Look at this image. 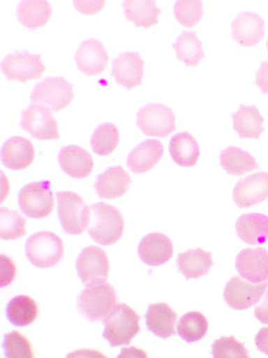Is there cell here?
Segmentation results:
<instances>
[{
	"instance_id": "obj_1",
	"label": "cell",
	"mask_w": 268,
	"mask_h": 358,
	"mask_svg": "<svg viewBox=\"0 0 268 358\" xmlns=\"http://www.w3.org/2000/svg\"><path fill=\"white\" fill-rule=\"evenodd\" d=\"M91 220L88 232L96 243L110 246L121 239L124 231V220L117 207L98 202L89 206Z\"/></svg>"
},
{
	"instance_id": "obj_2",
	"label": "cell",
	"mask_w": 268,
	"mask_h": 358,
	"mask_svg": "<svg viewBox=\"0 0 268 358\" xmlns=\"http://www.w3.org/2000/svg\"><path fill=\"white\" fill-rule=\"evenodd\" d=\"M103 336L112 348L128 345L140 331V317L126 303H119L105 317Z\"/></svg>"
},
{
	"instance_id": "obj_3",
	"label": "cell",
	"mask_w": 268,
	"mask_h": 358,
	"mask_svg": "<svg viewBox=\"0 0 268 358\" xmlns=\"http://www.w3.org/2000/svg\"><path fill=\"white\" fill-rule=\"evenodd\" d=\"M117 306L115 289L105 282L88 286L77 299L80 313L91 322L105 320Z\"/></svg>"
},
{
	"instance_id": "obj_4",
	"label": "cell",
	"mask_w": 268,
	"mask_h": 358,
	"mask_svg": "<svg viewBox=\"0 0 268 358\" xmlns=\"http://www.w3.org/2000/svg\"><path fill=\"white\" fill-rule=\"evenodd\" d=\"M25 255L34 267L48 268L58 265L64 256L62 239L49 231H42L27 240Z\"/></svg>"
},
{
	"instance_id": "obj_5",
	"label": "cell",
	"mask_w": 268,
	"mask_h": 358,
	"mask_svg": "<svg viewBox=\"0 0 268 358\" xmlns=\"http://www.w3.org/2000/svg\"><path fill=\"white\" fill-rule=\"evenodd\" d=\"M56 196L59 219L63 229L70 235L83 234L91 220L89 207L76 192H58Z\"/></svg>"
},
{
	"instance_id": "obj_6",
	"label": "cell",
	"mask_w": 268,
	"mask_h": 358,
	"mask_svg": "<svg viewBox=\"0 0 268 358\" xmlns=\"http://www.w3.org/2000/svg\"><path fill=\"white\" fill-rule=\"evenodd\" d=\"M18 203L27 217L43 219L50 215L55 207L50 182L39 181L25 185L18 195Z\"/></svg>"
},
{
	"instance_id": "obj_7",
	"label": "cell",
	"mask_w": 268,
	"mask_h": 358,
	"mask_svg": "<svg viewBox=\"0 0 268 358\" xmlns=\"http://www.w3.org/2000/svg\"><path fill=\"white\" fill-rule=\"evenodd\" d=\"M136 122L147 136L166 138L176 129V115L163 103H149L141 108Z\"/></svg>"
},
{
	"instance_id": "obj_8",
	"label": "cell",
	"mask_w": 268,
	"mask_h": 358,
	"mask_svg": "<svg viewBox=\"0 0 268 358\" xmlns=\"http://www.w3.org/2000/svg\"><path fill=\"white\" fill-rule=\"evenodd\" d=\"M30 99L34 103H44L54 112H59L69 107L74 99V89L64 78H47L35 86Z\"/></svg>"
},
{
	"instance_id": "obj_9",
	"label": "cell",
	"mask_w": 268,
	"mask_h": 358,
	"mask_svg": "<svg viewBox=\"0 0 268 358\" xmlns=\"http://www.w3.org/2000/svg\"><path fill=\"white\" fill-rule=\"evenodd\" d=\"M21 128L39 141L59 140L58 122L52 110L41 103H32L21 115Z\"/></svg>"
},
{
	"instance_id": "obj_10",
	"label": "cell",
	"mask_w": 268,
	"mask_h": 358,
	"mask_svg": "<svg viewBox=\"0 0 268 358\" xmlns=\"http://www.w3.org/2000/svg\"><path fill=\"white\" fill-rule=\"evenodd\" d=\"M76 268L82 282L86 286H91L107 281L110 274V260L102 248L89 246L80 254Z\"/></svg>"
},
{
	"instance_id": "obj_11",
	"label": "cell",
	"mask_w": 268,
	"mask_h": 358,
	"mask_svg": "<svg viewBox=\"0 0 268 358\" xmlns=\"http://www.w3.org/2000/svg\"><path fill=\"white\" fill-rule=\"evenodd\" d=\"M1 70L8 81L26 83L30 80L40 79L46 67L42 62L41 56L22 52L6 56L2 61Z\"/></svg>"
},
{
	"instance_id": "obj_12",
	"label": "cell",
	"mask_w": 268,
	"mask_h": 358,
	"mask_svg": "<svg viewBox=\"0 0 268 358\" xmlns=\"http://www.w3.org/2000/svg\"><path fill=\"white\" fill-rule=\"evenodd\" d=\"M267 287L268 282L253 285L244 282L239 277H234L225 286L223 298L234 310H246L260 301Z\"/></svg>"
},
{
	"instance_id": "obj_13",
	"label": "cell",
	"mask_w": 268,
	"mask_h": 358,
	"mask_svg": "<svg viewBox=\"0 0 268 358\" xmlns=\"http://www.w3.org/2000/svg\"><path fill=\"white\" fill-rule=\"evenodd\" d=\"M112 77L126 90H133L142 84L144 61L137 52H126L112 62Z\"/></svg>"
},
{
	"instance_id": "obj_14",
	"label": "cell",
	"mask_w": 268,
	"mask_h": 358,
	"mask_svg": "<svg viewBox=\"0 0 268 358\" xmlns=\"http://www.w3.org/2000/svg\"><path fill=\"white\" fill-rule=\"evenodd\" d=\"M232 197L239 208H249L268 199V173H258L241 179L234 186Z\"/></svg>"
},
{
	"instance_id": "obj_15",
	"label": "cell",
	"mask_w": 268,
	"mask_h": 358,
	"mask_svg": "<svg viewBox=\"0 0 268 358\" xmlns=\"http://www.w3.org/2000/svg\"><path fill=\"white\" fill-rule=\"evenodd\" d=\"M237 273L251 282L268 280V252L263 248L244 249L237 257Z\"/></svg>"
},
{
	"instance_id": "obj_16",
	"label": "cell",
	"mask_w": 268,
	"mask_h": 358,
	"mask_svg": "<svg viewBox=\"0 0 268 358\" xmlns=\"http://www.w3.org/2000/svg\"><path fill=\"white\" fill-rule=\"evenodd\" d=\"M174 247L172 241L161 233H151L141 239L138 246L140 260L150 267L164 265L172 258Z\"/></svg>"
},
{
	"instance_id": "obj_17",
	"label": "cell",
	"mask_w": 268,
	"mask_h": 358,
	"mask_svg": "<svg viewBox=\"0 0 268 358\" xmlns=\"http://www.w3.org/2000/svg\"><path fill=\"white\" fill-rule=\"evenodd\" d=\"M75 60L82 73L87 76H96L107 69L109 55L102 42L89 39L79 47Z\"/></svg>"
},
{
	"instance_id": "obj_18",
	"label": "cell",
	"mask_w": 268,
	"mask_h": 358,
	"mask_svg": "<svg viewBox=\"0 0 268 358\" xmlns=\"http://www.w3.org/2000/svg\"><path fill=\"white\" fill-rule=\"evenodd\" d=\"M265 20L255 13H243L232 23V38L243 47H253L265 36Z\"/></svg>"
},
{
	"instance_id": "obj_19",
	"label": "cell",
	"mask_w": 268,
	"mask_h": 358,
	"mask_svg": "<svg viewBox=\"0 0 268 358\" xmlns=\"http://www.w3.org/2000/svg\"><path fill=\"white\" fill-rule=\"evenodd\" d=\"M35 148L33 143L22 136H14L2 145V164L13 171H22L33 164Z\"/></svg>"
},
{
	"instance_id": "obj_20",
	"label": "cell",
	"mask_w": 268,
	"mask_h": 358,
	"mask_svg": "<svg viewBox=\"0 0 268 358\" xmlns=\"http://www.w3.org/2000/svg\"><path fill=\"white\" fill-rule=\"evenodd\" d=\"M59 164L66 174L73 178H88L94 169L91 154L77 145H67L60 150Z\"/></svg>"
},
{
	"instance_id": "obj_21",
	"label": "cell",
	"mask_w": 268,
	"mask_h": 358,
	"mask_svg": "<svg viewBox=\"0 0 268 358\" xmlns=\"http://www.w3.org/2000/svg\"><path fill=\"white\" fill-rule=\"evenodd\" d=\"M131 185L128 171L121 166H112L96 178L95 188L100 199H114L124 196Z\"/></svg>"
},
{
	"instance_id": "obj_22",
	"label": "cell",
	"mask_w": 268,
	"mask_h": 358,
	"mask_svg": "<svg viewBox=\"0 0 268 358\" xmlns=\"http://www.w3.org/2000/svg\"><path fill=\"white\" fill-rule=\"evenodd\" d=\"M164 155L161 141L147 140L137 145L128 157V169L135 174H142L151 171Z\"/></svg>"
},
{
	"instance_id": "obj_23",
	"label": "cell",
	"mask_w": 268,
	"mask_h": 358,
	"mask_svg": "<svg viewBox=\"0 0 268 358\" xmlns=\"http://www.w3.org/2000/svg\"><path fill=\"white\" fill-rule=\"evenodd\" d=\"M147 329L160 338H169L175 334L177 313L165 303H154L145 315Z\"/></svg>"
},
{
	"instance_id": "obj_24",
	"label": "cell",
	"mask_w": 268,
	"mask_h": 358,
	"mask_svg": "<svg viewBox=\"0 0 268 358\" xmlns=\"http://www.w3.org/2000/svg\"><path fill=\"white\" fill-rule=\"evenodd\" d=\"M237 236L248 245L268 241V216L260 213L243 214L236 223Z\"/></svg>"
},
{
	"instance_id": "obj_25",
	"label": "cell",
	"mask_w": 268,
	"mask_h": 358,
	"mask_svg": "<svg viewBox=\"0 0 268 358\" xmlns=\"http://www.w3.org/2000/svg\"><path fill=\"white\" fill-rule=\"evenodd\" d=\"M124 15L137 28H148L158 24L161 10L154 0H126L124 2Z\"/></svg>"
},
{
	"instance_id": "obj_26",
	"label": "cell",
	"mask_w": 268,
	"mask_h": 358,
	"mask_svg": "<svg viewBox=\"0 0 268 358\" xmlns=\"http://www.w3.org/2000/svg\"><path fill=\"white\" fill-rule=\"evenodd\" d=\"M213 259L210 252L202 249L189 250L180 254L177 259L179 272L184 275L186 279H199L208 274Z\"/></svg>"
},
{
	"instance_id": "obj_27",
	"label": "cell",
	"mask_w": 268,
	"mask_h": 358,
	"mask_svg": "<svg viewBox=\"0 0 268 358\" xmlns=\"http://www.w3.org/2000/svg\"><path fill=\"white\" fill-rule=\"evenodd\" d=\"M52 13L51 4L45 0H24L16 9L18 20L29 29H36L48 23Z\"/></svg>"
},
{
	"instance_id": "obj_28",
	"label": "cell",
	"mask_w": 268,
	"mask_h": 358,
	"mask_svg": "<svg viewBox=\"0 0 268 358\" xmlns=\"http://www.w3.org/2000/svg\"><path fill=\"white\" fill-rule=\"evenodd\" d=\"M171 157L179 166H196L200 157V148L194 136L189 133L175 134L169 145Z\"/></svg>"
},
{
	"instance_id": "obj_29",
	"label": "cell",
	"mask_w": 268,
	"mask_h": 358,
	"mask_svg": "<svg viewBox=\"0 0 268 358\" xmlns=\"http://www.w3.org/2000/svg\"><path fill=\"white\" fill-rule=\"evenodd\" d=\"M234 131L241 138L258 140L263 131V117L253 106H241L232 115Z\"/></svg>"
},
{
	"instance_id": "obj_30",
	"label": "cell",
	"mask_w": 268,
	"mask_h": 358,
	"mask_svg": "<svg viewBox=\"0 0 268 358\" xmlns=\"http://www.w3.org/2000/svg\"><path fill=\"white\" fill-rule=\"evenodd\" d=\"M39 315L36 301L28 296H17L9 301L6 307V317L15 327L32 324Z\"/></svg>"
},
{
	"instance_id": "obj_31",
	"label": "cell",
	"mask_w": 268,
	"mask_h": 358,
	"mask_svg": "<svg viewBox=\"0 0 268 358\" xmlns=\"http://www.w3.org/2000/svg\"><path fill=\"white\" fill-rule=\"evenodd\" d=\"M220 164L228 173L236 176H244L258 169L253 155L236 147L227 148L221 152Z\"/></svg>"
},
{
	"instance_id": "obj_32",
	"label": "cell",
	"mask_w": 268,
	"mask_h": 358,
	"mask_svg": "<svg viewBox=\"0 0 268 358\" xmlns=\"http://www.w3.org/2000/svg\"><path fill=\"white\" fill-rule=\"evenodd\" d=\"M176 56L187 67H197L204 57L203 45L195 32H184L173 44Z\"/></svg>"
},
{
	"instance_id": "obj_33",
	"label": "cell",
	"mask_w": 268,
	"mask_h": 358,
	"mask_svg": "<svg viewBox=\"0 0 268 358\" xmlns=\"http://www.w3.org/2000/svg\"><path fill=\"white\" fill-rule=\"evenodd\" d=\"M208 320L203 313L190 312L179 320L177 333L179 336L188 343L201 341L208 331Z\"/></svg>"
},
{
	"instance_id": "obj_34",
	"label": "cell",
	"mask_w": 268,
	"mask_h": 358,
	"mask_svg": "<svg viewBox=\"0 0 268 358\" xmlns=\"http://www.w3.org/2000/svg\"><path fill=\"white\" fill-rule=\"evenodd\" d=\"M119 143V131L117 127L110 122H105L94 131L91 145L95 154L107 157L114 152Z\"/></svg>"
},
{
	"instance_id": "obj_35",
	"label": "cell",
	"mask_w": 268,
	"mask_h": 358,
	"mask_svg": "<svg viewBox=\"0 0 268 358\" xmlns=\"http://www.w3.org/2000/svg\"><path fill=\"white\" fill-rule=\"evenodd\" d=\"M26 235V219L17 211L2 207L0 209V237L16 240Z\"/></svg>"
},
{
	"instance_id": "obj_36",
	"label": "cell",
	"mask_w": 268,
	"mask_h": 358,
	"mask_svg": "<svg viewBox=\"0 0 268 358\" xmlns=\"http://www.w3.org/2000/svg\"><path fill=\"white\" fill-rule=\"evenodd\" d=\"M204 13V6L199 0H179L174 6L176 20L186 28L195 27Z\"/></svg>"
},
{
	"instance_id": "obj_37",
	"label": "cell",
	"mask_w": 268,
	"mask_h": 358,
	"mask_svg": "<svg viewBox=\"0 0 268 358\" xmlns=\"http://www.w3.org/2000/svg\"><path fill=\"white\" fill-rule=\"evenodd\" d=\"M3 350L6 357L8 358H33L32 345L26 336L18 331H11L4 336Z\"/></svg>"
},
{
	"instance_id": "obj_38",
	"label": "cell",
	"mask_w": 268,
	"mask_h": 358,
	"mask_svg": "<svg viewBox=\"0 0 268 358\" xmlns=\"http://www.w3.org/2000/svg\"><path fill=\"white\" fill-rule=\"evenodd\" d=\"M211 355L215 358H248V352L243 343L234 336H223L214 343Z\"/></svg>"
},
{
	"instance_id": "obj_39",
	"label": "cell",
	"mask_w": 268,
	"mask_h": 358,
	"mask_svg": "<svg viewBox=\"0 0 268 358\" xmlns=\"http://www.w3.org/2000/svg\"><path fill=\"white\" fill-rule=\"evenodd\" d=\"M0 287L9 286L16 277V267L13 259L8 256H0Z\"/></svg>"
},
{
	"instance_id": "obj_40",
	"label": "cell",
	"mask_w": 268,
	"mask_h": 358,
	"mask_svg": "<svg viewBox=\"0 0 268 358\" xmlns=\"http://www.w3.org/2000/svg\"><path fill=\"white\" fill-rule=\"evenodd\" d=\"M74 6L76 7L77 11L86 15H95L102 11V9L105 6V1L102 0H76L74 1Z\"/></svg>"
},
{
	"instance_id": "obj_41",
	"label": "cell",
	"mask_w": 268,
	"mask_h": 358,
	"mask_svg": "<svg viewBox=\"0 0 268 358\" xmlns=\"http://www.w3.org/2000/svg\"><path fill=\"white\" fill-rule=\"evenodd\" d=\"M256 85L263 93L268 94V61L263 62L256 73Z\"/></svg>"
},
{
	"instance_id": "obj_42",
	"label": "cell",
	"mask_w": 268,
	"mask_h": 358,
	"mask_svg": "<svg viewBox=\"0 0 268 358\" xmlns=\"http://www.w3.org/2000/svg\"><path fill=\"white\" fill-rule=\"evenodd\" d=\"M255 345L260 352L268 355V327H262L256 334Z\"/></svg>"
},
{
	"instance_id": "obj_43",
	"label": "cell",
	"mask_w": 268,
	"mask_h": 358,
	"mask_svg": "<svg viewBox=\"0 0 268 358\" xmlns=\"http://www.w3.org/2000/svg\"><path fill=\"white\" fill-rule=\"evenodd\" d=\"M255 315L262 324H268V292L262 303L255 308Z\"/></svg>"
},
{
	"instance_id": "obj_44",
	"label": "cell",
	"mask_w": 268,
	"mask_h": 358,
	"mask_svg": "<svg viewBox=\"0 0 268 358\" xmlns=\"http://www.w3.org/2000/svg\"><path fill=\"white\" fill-rule=\"evenodd\" d=\"M119 358L122 357H144L147 358V353L143 352V350H138V348H122L121 355L119 357Z\"/></svg>"
},
{
	"instance_id": "obj_45",
	"label": "cell",
	"mask_w": 268,
	"mask_h": 358,
	"mask_svg": "<svg viewBox=\"0 0 268 358\" xmlns=\"http://www.w3.org/2000/svg\"><path fill=\"white\" fill-rule=\"evenodd\" d=\"M267 52H268V41H267Z\"/></svg>"
}]
</instances>
